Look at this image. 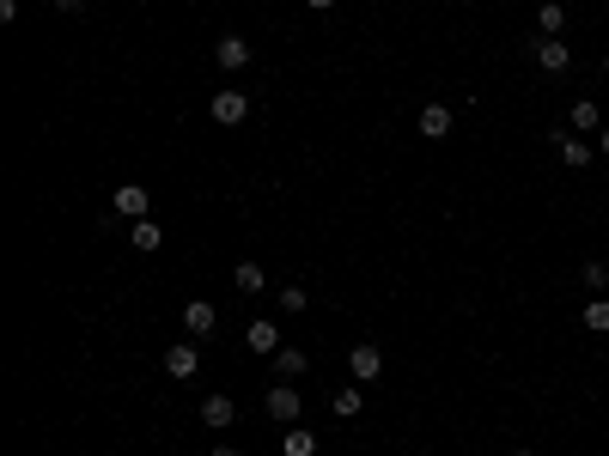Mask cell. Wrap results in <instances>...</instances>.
Masks as SVG:
<instances>
[{
  "label": "cell",
  "mask_w": 609,
  "mask_h": 456,
  "mask_svg": "<svg viewBox=\"0 0 609 456\" xmlns=\"http://www.w3.org/2000/svg\"><path fill=\"white\" fill-rule=\"evenodd\" d=\"M214 329H220V311H214L207 298H189V304H183V335H189V341H207Z\"/></svg>",
  "instance_id": "6da1fadb"
},
{
  "label": "cell",
  "mask_w": 609,
  "mask_h": 456,
  "mask_svg": "<svg viewBox=\"0 0 609 456\" xmlns=\"http://www.w3.org/2000/svg\"><path fill=\"white\" fill-rule=\"evenodd\" d=\"M347 372H354V383H378V377H384V353H378V341H360V347L347 353Z\"/></svg>",
  "instance_id": "7a4b0ae2"
},
{
  "label": "cell",
  "mask_w": 609,
  "mask_h": 456,
  "mask_svg": "<svg viewBox=\"0 0 609 456\" xmlns=\"http://www.w3.org/2000/svg\"><path fill=\"white\" fill-rule=\"evenodd\" d=\"M263 401H268V420H281V426H299L304 401H299V390H293V383H275Z\"/></svg>",
  "instance_id": "3957f363"
},
{
  "label": "cell",
  "mask_w": 609,
  "mask_h": 456,
  "mask_svg": "<svg viewBox=\"0 0 609 456\" xmlns=\"http://www.w3.org/2000/svg\"><path fill=\"white\" fill-rule=\"evenodd\" d=\"M207 110H214V122H220V128H238V122L250 116V98H244L238 85H225V92H214V104H207Z\"/></svg>",
  "instance_id": "277c9868"
},
{
  "label": "cell",
  "mask_w": 609,
  "mask_h": 456,
  "mask_svg": "<svg viewBox=\"0 0 609 456\" xmlns=\"http://www.w3.org/2000/svg\"><path fill=\"white\" fill-rule=\"evenodd\" d=\"M536 67H543V74H567V67H573L567 37H543V43H536Z\"/></svg>",
  "instance_id": "5b68a950"
},
{
  "label": "cell",
  "mask_w": 609,
  "mask_h": 456,
  "mask_svg": "<svg viewBox=\"0 0 609 456\" xmlns=\"http://www.w3.org/2000/svg\"><path fill=\"white\" fill-rule=\"evenodd\" d=\"M244 341H250V353H281V322H275V317H256L250 329H244Z\"/></svg>",
  "instance_id": "8992f818"
},
{
  "label": "cell",
  "mask_w": 609,
  "mask_h": 456,
  "mask_svg": "<svg viewBox=\"0 0 609 456\" xmlns=\"http://www.w3.org/2000/svg\"><path fill=\"white\" fill-rule=\"evenodd\" d=\"M165 372H171V377H183V383H189V377L202 372V353H195V341H177V347L165 353Z\"/></svg>",
  "instance_id": "52a82bcc"
},
{
  "label": "cell",
  "mask_w": 609,
  "mask_h": 456,
  "mask_svg": "<svg viewBox=\"0 0 609 456\" xmlns=\"http://www.w3.org/2000/svg\"><path fill=\"white\" fill-rule=\"evenodd\" d=\"M110 207H116L122 219H146V189H141V183H116Z\"/></svg>",
  "instance_id": "ba28073f"
},
{
  "label": "cell",
  "mask_w": 609,
  "mask_h": 456,
  "mask_svg": "<svg viewBox=\"0 0 609 456\" xmlns=\"http://www.w3.org/2000/svg\"><path fill=\"white\" fill-rule=\"evenodd\" d=\"M214 61H220L225 74L250 67V37H220V43H214Z\"/></svg>",
  "instance_id": "9c48e42d"
},
{
  "label": "cell",
  "mask_w": 609,
  "mask_h": 456,
  "mask_svg": "<svg viewBox=\"0 0 609 456\" xmlns=\"http://www.w3.org/2000/svg\"><path fill=\"white\" fill-rule=\"evenodd\" d=\"M421 134L426 140H445L451 134V104H421Z\"/></svg>",
  "instance_id": "30bf717a"
},
{
  "label": "cell",
  "mask_w": 609,
  "mask_h": 456,
  "mask_svg": "<svg viewBox=\"0 0 609 456\" xmlns=\"http://www.w3.org/2000/svg\"><path fill=\"white\" fill-rule=\"evenodd\" d=\"M536 31H543V37H561V31H567V6H561V0H543V6H536Z\"/></svg>",
  "instance_id": "8fae6325"
},
{
  "label": "cell",
  "mask_w": 609,
  "mask_h": 456,
  "mask_svg": "<svg viewBox=\"0 0 609 456\" xmlns=\"http://www.w3.org/2000/svg\"><path fill=\"white\" fill-rule=\"evenodd\" d=\"M554 153H561V164H573V171H585L591 164V146L585 140H573V134H554Z\"/></svg>",
  "instance_id": "7c38bea8"
},
{
  "label": "cell",
  "mask_w": 609,
  "mask_h": 456,
  "mask_svg": "<svg viewBox=\"0 0 609 456\" xmlns=\"http://www.w3.org/2000/svg\"><path fill=\"white\" fill-rule=\"evenodd\" d=\"M232 420H238L232 396H207V401H202V426H232Z\"/></svg>",
  "instance_id": "4fadbf2b"
},
{
  "label": "cell",
  "mask_w": 609,
  "mask_h": 456,
  "mask_svg": "<svg viewBox=\"0 0 609 456\" xmlns=\"http://www.w3.org/2000/svg\"><path fill=\"white\" fill-rule=\"evenodd\" d=\"M281 451H286V456H317V432H304V426H286V432H281Z\"/></svg>",
  "instance_id": "5bb4252c"
},
{
  "label": "cell",
  "mask_w": 609,
  "mask_h": 456,
  "mask_svg": "<svg viewBox=\"0 0 609 456\" xmlns=\"http://www.w3.org/2000/svg\"><path fill=\"white\" fill-rule=\"evenodd\" d=\"M128 238H135V250H146V256H153V250L165 243V225H159V219H135V232H128Z\"/></svg>",
  "instance_id": "9a60e30c"
},
{
  "label": "cell",
  "mask_w": 609,
  "mask_h": 456,
  "mask_svg": "<svg viewBox=\"0 0 609 456\" xmlns=\"http://www.w3.org/2000/svg\"><path fill=\"white\" fill-rule=\"evenodd\" d=\"M232 286H238V292H268V274L256 262H238V268H232Z\"/></svg>",
  "instance_id": "2e32d148"
},
{
  "label": "cell",
  "mask_w": 609,
  "mask_h": 456,
  "mask_svg": "<svg viewBox=\"0 0 609 456\" xmlns=\"http://www.w3.org/2000/svg\"><path fill=\"white\" fill-rule=\"evenodd\" d=\"M304 365H311V359H304L299 347H281V353H275V377H304Z\"/></svg>",
  "instance_id": "e0dca14e"
},
{
  "label": "cell",
  "mask_w": 609,
  "mask_h": 456,
  "mask_svg": "<svg viewBox=\"0 0 609 456\" xmlns=\"http://www.w3.org/2000/svg\"><path fill=\"white\" fill-rule=\"evenodd\" d=\"M573 128H579V134H591V128H604V110H597L591 98H579V104H573Z\"/></svg>",
  "instance_id": "ac0fdd59"
},
{
  "label": "cell",
  "mask_w": 609,
  "mask_h": 456,
  "mask_svg": "<svg viewBox=\"0 0 609 456\" xmlns=\"http://www.w3.org/2000/svg\"><path fill=\"white\" fill-rule=\"evenodd\" d=\"M360 383H347V390H335V396H329V408H335V414H342V420H354V414H360Z\"/></svg>",
  "instance_id": "d6986e66"
},
{
  "label": "cell",
  "mask_w": 609,
  "mask_h": 456,
  "mask_svg": "<svg viewBox=\"0 0 609 456\" xmlns=\"http://www.w3.org/2000/svg\"><path fill=\"white\" fill-rule=\"evenodd\" d=\"M591 329V335H609V298H591L585 304V317H579Z\"/></svg>",
  "instance_id": "ffe728a7"
},
{
  "label": "cell",
  "mask_w": 609,
  "mask_h": 456,
  "mask_svg": "<svg viewBox=\"0 0 609 456\" xmlns=\"http://www.w3.org/2000/svg\"><path fill=\"white\" fill-rule=\"evenodd\" d=\"M579 280H585L591 292H604V286H609V262H585V268H579Z\"/></svg>",
  "instance_id": "44dd1931"
},
{
  "label": "cell",
  "mask_w": 609,
  "mask_h": 456,
  "mask_svg": "<svg viewBox=\"0 0 609 456\" xmlns=\"http://www.w3.org/2000/svg\"><path fill=\"white\" fill-rule=\"evenodd\" d=\"M304 304H311V298H304V286H281V311H293V317H299Z\"/></svg>",
  "instance_id": "7402d4cb"
},
{
  "label": "cell",
  "mask_w": 609,
  "mask_h": 456,
  "mask_svg": "<svg viewBox=\"0 0 609 456\" xmlns=\"http://www.w3.org/2000/svg\"><path fill=\"white\" fill-rule=\"evenodd\" d=\"M55 6H61V13H80V6H85V0H55Z\"/></svg>",
  "instance_id": "603a6c76"
},
{
  "label": "cell",
  "mask_w": 609,
  "mask_h": 456,
  "mask_svg": "<svg viewBox=\"0 0 609 456\" xmlns=\"http://www.w3.org/2000/svg\"><path fill=\"white\" fill-rule=\"evenodd\" d=\"M597 153H604V159H609V128H604V134H597Z\"/></svg>",
  "instance_id": "cb8c5ba5"
},
{
  "label": "cell",
  "mask_w": 609,
  "mask_h": 456,
  "mask_svg": "<svg viewBox=\"0 0 609 456\" xmlns=\"http://www.w3.org/2000/svg\"><path fill=\"white\" fill-rule=\"evenodd\" d=\"M304 6H317V13H329V6H335V0H304Z\"/></svg>",
  "instance_id": "d4e9b609"
},
{
  "label": "cell",
  "mask_w": 609,
  "mask_h": 456,
  "mask_svg": "<svg viewBox=\"0 0 609 456\" xmlns=\"http://www.w3.org/2000/svg\"><path fill=\"white\" fill-rule=\"evenodd\" d=\"M214 456H238V451H232V444H220V451H214Z\"/></svg>",
  "instance_id": "484cf974"
},
{
  "label": "cell",
  "mask_w": 609,
  "mask_h": 456,
  "mask_svg": "<svg viewBox=\"0 0 609 456\" xmlns=\"http://www.w3.org/2000/svg\"><path fill=\"white\" fill-rule=\"evenodd\" d=\"M512 456H536V451H512Z\"/></svg>",
  "instance_id": "4316f807"
},
{
  "label": "cell",
  "mask_w": 609,
  "mask_h": 456,
  "mask_svg": "<svg viewBox=\"0 0 609 456\" xmlns=\"http://www.w3.org/2000/svg\"><path fill=\"white\" fill-rule=\"evenodd\" d=\"M604 74H609V55H604Z\"/></svg>",
  "instance_id": "83f0119b"
}]
</instances>
